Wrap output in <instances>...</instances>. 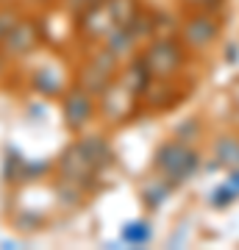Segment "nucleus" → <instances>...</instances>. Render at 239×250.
<instances>
[{"mask_svg": "<svg viewBox=\"0 0 239 250\" xmlns=\"http://www.w3.org/2000/svg\"><path fill=\"white\" fill-rule=\"evenodd\" d=\"M197 153L189 150L181 139L175 142H164L156 150V170L170 181V184H184L192 172L197 170Z\"/></svg>", "mask_w": 239, "mask_h": 250, "instance_id": "obj_1", "label": "nucleus"}, {"mask_svg": "<svg viewBox=\"0 0 239 250\" xmlns=\"http://www.w3.org/2000/svg\"><path fill=\"white\" fill-rule=\"evenodd\" d=\"M114 67H117V56L109 53L106 47H103V50L92 56V59L87 62V67L81 70V75H78L81 89L89 92V95H103V92L111 86Z\"/></svg>", "mask_w": 239, "mask_h": 250, "instance_id": "obj_2", "label": "nucleus"}, {"mask_svg": "<svg viewBox=\"0 0 239 250\" xmlns=\"http://www.w3.org/2000/svg\"><path fill=\"white\" fill-rule=\"evenodd\" d=\"M39 42H42L39 25H36L34 20L20 17L14 22V28L0 39V47H3V56H9V59H28V56L36 53Z\"/></svg>", "mask_w": 239, "mask_h": 250, "instance_id": "obj_3", "label": "nucleus"}, {"mask_svg": "<svg viewBox=\"0 0 239 250\" xmlns=\"http://www.w3.org/2000/svg\"><path fill=\"white\" fill-rule=\"evenodd\" d=\"M142 62H145V67H148V72H151V78L164 81V78H170V75L181 67L184 53H181V47H178L175 42H170V39H159V42H153V45L145 50Z\"/></svg>", "mask_w": 239, "mask_h": 250, "instance_id": "obj_4", "label": "nucleus"}, {"mask_svg": "<svg viewBox=\"0 0 239 250\" xmlns=\"http://www.w3.org/2000/svg\"><path fill=\"white\" fill-rule=\"evenodd\" d=\"M62 117L70 131H81L84 125L95 117V100L89 92L78 89H67L64 92V100H62Z\"/></svg>", "mask_w": 239, "mask_h": 250, "instance_id": "obj_5", "label": "nucleus"}, {"mask_svg": "<svg viewBox=\"0 0 239 250\" xmlns=\"http://www.w3.org/2000/svg\"><path fill=\"white\" fill-rule=\"evenodd\" d=\"M217 36V22L212 17H195L184 28V42L189 47H206Z\"/></svg>", "mask_w": 239, "mask_h": 250, "instance_id": "obj_6", "label": "nucleus"}, {"mask_svg": "<svg viewBox=\"0 0 239 250\" xmlns=\"http://www.w3.org/2000/svg\"><path fill=\"white\" fill-rule=\"evenodd\" d=\"M36 92H42L47 98H56V95H64V75L62 70H56V67H39L34 70V78H31Z\"/></svg>", "mask_w": 239, "mask_h": 250, "instance_id": "obj_7", "label": "nucleus"}, {"mask_svg": "<svg viewBox=\"0 0 239 250\" xmlns=\"http://www.w3.org/2000/svg\"><path fill=\"white\" fill-rule=\"evenodd\" d=\"M133 42H136V36L131 34V28L128 25H114L106 34V50L109 53H114L117 59H120L123 53H128V50L133 47Z\"/></svg>", "mask_w": 239, "mask_h": 250, "instance_id": "obj_8", "label": "nucleus"}, {"mask_svg": "<svg viewBox=\"0 0 239 250\" xmlns=\"http://www.w3.org/2000/svg\"><path fill=\"white\" fill-rule=\"evenodd\" d=\"M153 236L151 231V223H145V220H133L123 228V242L125 245H131V248H142V245H148Z\"/></svg>", "mask_w": 239, "mask_h": 250, "instance_id": "obj_9", "label": "nucleus"}, {"mask_svg": "<svg viewBox=\"0 0 239 250\" xmlns=\"http://www.w3.org/2000/svg\"><path fill=\"white\" fill-rule=\"evenodd\" d=\"M106 14L114 25H128L136 17V6L133 0H106Z\"/></svg>", "mask_w": 239, "mask_h": 250, "instance_id": "obj_10", "label": "nucleus"}, {"mask_svg": "<svg viewBox=\"0 0 239 250\" xmlns=\"http://www.w3.org/2000/svg\"><path fill=\"white\" fill-rule=\"evenodd\" d=\"M214 156H217V161L225 164V167H239V142L234 139V136H222V139H217V145H214Z\"/></svg>", "mask_w": 239, "mask_h": 250, "instance_id": "obj_11", "label": "nucleus"}, {"mask_svg": "<svg viewBox=\"0 0 239 250\" xmlns=\"http://www.w3.org/2000/svg\"><path fill=\"white\" fill-rule=\"evenodd\" d=\"M170 187H173L170 181H151V184L145 187V200H148L153 208L161 206V203H164V197L170 195Z\"/></svg>", "mask_w": 239, "mask_h": 250, "instance_id": "obj_12", "label": "nucleus"}, {"mask_svg": "<svg viewBox=\"0 0 239 250\" xmlns=\"http://www.w3.org/2000/svg\"><path fill=\"white\" fill-rule=\"evenodd\" d=\"M237 195H239L237 189L225 184V187H217V189H214L212 195H209V200H212V206H220V208H222V206H228Z\"/></svg>", "mask_w": 239, "mask_h": 250, "instance_id": "obj_13", "label": "nucleus"}, {"mask_svg": "<svg viewBox=\"0 0 239 250\" xmlns=\"http://www.w3.org/2000/svg\"><path fill=\"white\" fill-rule=\"evenodd\" d=\"M20 20V14L14 9H0V39L9 34L11 28H14V22Z\"/></svg>", "mask_w": 239, "mask_h": 250, "instance_id": "obj_14", "label": "nucleus"}, {"mask_svg": "<svg viewBox=\"0 0 239 250\" xmlns=\"http://www.w3.org/2000/svg\"><path fill=\"white\" fill-rule=\"evenodd\" d=\"M72 9H81V11H89L92 6H98V3H103V0H67Z\"/></svg>", "mask_w": 239, "mask_h": 250, "instance_id": "obj_15", "label": "nucleus"}, {"mask_svg": "<svg viewBox=\"0 0 239 250\" xmlns=\"http://www.w3.org/2000/svg\"><path fill=\"white\" fill-rule=\"evenodd\" d=\"M228 187H234V189L239 192V170H234V172L228 175Z\"/></svg>", "mask_w": 239, "mask_h": 250, "instance_id": "obj_16", "label": "nucleus"}, {"mask_svg": "<svg viewBox=\"0 0 239 250\" xmlns=\"http://www.w3.org/2000/svg\"><path fill=\"white\" fill-rule=\"evenodd\" d=\"M0 72H3V59H0Z\"/></svg>", "mask_w": 239, "mask_h": 250, "instance_id": "obj_17", "label": "nucleus"}]
</instances>
